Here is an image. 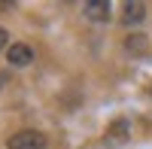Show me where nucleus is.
Listing matches in <instances>:
<instances>
[{
  "label": "nucleus",
  "instance_id": "f257e3e1",
  "mask_svg": "<svg viewBox=\"0 0 152 149\" xmlns=\"http://www.w3.org/2000/svg\"><path fill=\"white\" fill-rule=\"evenodd\" d=\"M6 149H49V137L43 131L24 128V131H15L6 140Z\"/></svg>",
  "mask_w": 152,
  "mask_h": 149
},
{
  "label": "nucleus",
  "instance_id": "f03ea898",
  "mask_svg": "<svg viewBox=\"0 0 152 149\" xmlns=\"http://www.w3.org/2000/svg\"><path fill=\"white\" fill-rule=\"evenodd\" d=\"M110 12H113L110 0H85V3H82V15L88 21H94V24H107Z\"/></svg>",
  "mask_w": 152,
  "mask_h": 149
},
{
  "label": "nucleus",
  "instance_id": "7ed1b4c3",
  "mask_svg": "<svg viewBox=\"0 0 152 149\" xmlns=\"http://www.w3.org/2000/svg\"><path fill=\"white\" fill-rule=\"evenodd\" d=\"M6 61H9L12 67H28L31 61H34V46H28V43H12L6 49Z\"/></svg>",
  "mask_w": 152,
  "mask_h": 149
},
{
  "label": "nucleus",
  "instance_id": "20e7f679",
  "mask_svg": "<svg viewBox=\"0 0 152 149\" xmlns=\"http://www.w3.org/2000/svg\"><path fill=\"white\" fill-rule=\"evenodd\" d=\"M131 137V122L128 119H116L113 125L107 128V134H104V143H113V146H119V143H125Z\"/></svg>",
  "mask_w": 152,
  "mask_h": 149
},
{
  "label": "nucleus",
  "instance_id": "39448f33",
  "mask_svg": "<svg viewBox=\"0 0 152 149\" xmlns=\"http://www.w3.org/2000/svg\"><path fill=\"white\" fill-rule=\"evenodd\" d=\"M146 18V3L140 0H128V3H122V21L128 24V28H137Z\"/></svg>",
  "mask_w": 152,
  "mask_h": 149
},
{
  "label": "nucleus",
  "instance_id": "423d86ee",
  "mask_svg": "<svg viewBox=\"0 0 152 149\" xmlns=\"http://www.w3.org/2000/svg\"><path fill=\"white\" fill-rule=\"evenodd\" d=\"M122 46H125V52L134 55V58H137V55H146V52H149V37H146V34H128Z\"/></svg>",
  "mask_w": 152,
  "mask_h": 149
},
{
  "label": "nucleus",
  "instance_id": "0eeeda50",
  "mask_svg": "<svg viewBox=\"0 0 152 149\" xmlns=\"http://www.w3.org/2000/svg\"><path fill=\"white\" fill-rule=\"evenodd\" d=\"M12 43H9V31H3L0 28V52H3V49H9Z\"/></svg>",
  "mask_w": 152,
  "mask_h": 149
},
{
  "label": "nucleus",
  "instance_id": "6e6552de",
  "mask_svg": "<svg viewBox=\"0 0 152 149\" xmlns=\"http://www.w3.org/2000/svg\"><path fill=\"white\" fill-rule=\"evenodd\" d=\"M0 85H3V79H0Z\"/></svg>",
  "mask_w": 152,
  "mask_h": 149
},
{
  "label": "nucleus",
  "instance_id": "1a4fd4ad",
  "mask_svg": "<svg viewBox=\"0 0 152 149\" xmlns=\"http://www.w3.org/2000/svg\"><path fill=\"white\" fill-rule=\"evenodd\" d=\"M149 94H152V88H149Z\"/></svg>",
  "mask_w": 152,
  "mask_h": 149
}]
</instances>
